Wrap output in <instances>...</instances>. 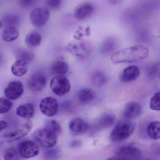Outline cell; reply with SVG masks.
<instances>
[{"label":"cell","mask_w":160,"mask_h":160,"mask_svg":"<svg viewBox=\"0 0 160 160\" xmlns=\"http://www.w3.org/2000/svg\"><path fill=\"white\" fill-rule=\"evenodd\" d=\"M50 12L46 7H37L32 10L30 14V20L32 25L37 28L43 27L48 21Z\"/></svg>","instance_id":"5"},{"label":"cell","mask_w":160,"mask_h":160,"mask_svg":"<svg viewBox=\"0 0 160 160\" xmlns=\"http://www.w3.org/2000/svg\"><path fill=\"white\" fill-rule=\"evenodd\" d=\"M69 128L72 134L78 135L86 132L88 130V125L84 120L77 118L70 121Z\"/></svg>","instance_id":"16"},{"label":"cell","mask_w":160,"mask_h":160,"mask_svg":"<svg viewBox=\"0 0 160 160\" xmlns=\"http://www.w3.org/2000/svg\"><path fill=\"white\" fill-rule=\"evenodd\" d=\"M116 154L130 160H139L141 157L140 151L138 148L132 146H124L119 148Z\"/></svg>","instance_id":"14"},{"label":"cell","mask_w":160,"mask_h":160,"mask_svg":"<svg viewBox=\"0 0 160 160\" xmlns=\"http://www.w3.org/2000/svg\"><path fill=\"white\" fill-rule=\"evenodd\" d=\"M117 47L118 41L116 39L112 37H108L102 42L100 46V52L102 55H109L114 52Z\"/></svg>","instance_id":"18"},{"label":"cell","mask_w":160,"mask_h":160,"mask_svg":"<svg viewBox=\"0 0 160 160\" xmlns=\"http://www.w3.org/2000/svg\"><path fill=\"white\" fill-rule=\"evenodd\" d=\"M133 123L128 120H123L119 122L111 131L110 139L113 142H120L129 138L134 131Z\"/></svg>","instance_id":"2"},{"label":"cell","mask_w":160,"mask_h":160,"mask_svg":"<svg viewBox=\"0 0 160 160\" xmlns=\"http://www.w3.org/2000/svg\"><path fill=\"white\" fill-rule=\"evenodd\" d=\"M16 55L17 60L23 61L28 63L32 61L34 58V54L33 52L24 49L18 50Z\"/></svg>","instance_id":"28"},{"label":"cell","mask_w":160,"mask_h":160,"mask_svg":"<svg viewBox=\"0 0 160 160\" xmlns=\"http://www.w3.org/2000/svg\"><path fill=\"white\" fill-rule=\"evenodd\" d=\"M19 5L23 8H27L31 6L34 1L32 0H21L18 2Z\"/></svg>","instance_id":"35"},{"label":"cell","mask_w":160,"mask_h":160,"mask_svg":"<svg viewBox=\"0 0 160 160\" xmlns=\"http://www.w3.org/2000/svg\"><path fill=\"white\" fill-rule=\"evenodd\" d=\"M109 2L110 3L113 4H117L121 2V1H117V0H111V1H109Z\"/></svg>","instance_id":"39"},{"label":"cell","mask_w":160,"mask_h":160,"mask_svg":"<svg viewBox=\"0 0 160 160\" xmlns=\"http://www.w3.org/2000/svg\"><path fill=\"white\" fill-rule=\"evenodd\" d=\"M106 160H130L124 157H122V156H118V155H115V156H111L107 158Z\"/></svg>","instance_id":"36"},{"label":"cell","mask_w":160,"mask_h":160,"mask_svg":"<svg viewBox=\"0 0 160 160\" xmlns=\"http://www.w3.org/2000/svg\"><path fill=\"white\" fill-rule=\"evenodd\" d=\"M116 117L110 113H105L102 115L98 121V124L102 128H108L111 127L115 123Z\"/></svg>","instance_id":"25"},{"label":"cell","mask_w":160,"mask_h":160,"mask_svg":"<svg viewBox=\"0 0 160 160\" xmlns=\"http://www.w3.org/2000/svg\"><path fill=\"white\" fill-rule=\"evenodd\" d=\"M33 138L42 147L50 148L57 144V136L53 132L44 128L34 132Z\"/></svg>","instance_id":"4"},{"label":"cell","mask_w":160,"mask_h":160,"mask_svg":"<svg viewBox=\"0 0 160 160\" xmlns=\"http://www.w3.org/2000/svg\"><path fill=\"white\" fill-rule=\"evenodd\" d=\"M25 43L28 47L34 48L41 44L42 37L40 33L36 32H32L27 34L25 38Z\"/></svg>","instance_id":"24"},{"label":"cell","mask_w":160,"mask_h":160,"mask_svg":"<svg viewBox=\"0 0 160 160\" xmlns=\"http://www.w3.org/2000/svg\"><path fill=\"white\" fill-rule=\"evenodd\" d=\"M80 145H81V143L79 140H74L71 143V147H73V148H77V147H79Z\"/></svg>","instance_id":"38"},{"label":"cell","mask_w":160,"mask_h":160,"mask_svg":"<svg viewBox=\"0 0 160 160\" xmlns=\"http://www.w3.org/2000/svg\"><path fill=\"white\" fill-rule=\"evenodd\" d=\"M40 109L41 112L45 116L52 117L56 116L58 111V101L53 97H47L40 102Z\"/></svg>","instance_id":"8"},{"label":"cell","mask_w":160,"mask_h":160,"mask_svg":"<svg viewBox=\"0 0 160 160\" xmlns=\"http://www.w3.org/2000/svg\"><path fill=\"white\" fill-rule=\"evenodd\" d=\"M149 56V50L142 45L132 46L116 51L111 56L114 63H131L147 58Z\"/></svg>","instance_id":"1"},{"label":"cell","mask_w":160,"mask_h":160,"mask_svg":"<svg viewBox=\"0 0 160 160\" xmlns=\"http://www.w3.org/2000/svg\"><path fill=\"white\" fill-rule=\"evenodd\" d=\"M22 158L18 149L13 147L7 148L3 153L4 160H22Z\"/></svg>","instance_id":"29"},{"label":"cell","mask_w":160,"mask_h":160,"mask_svg":"<svg viewBox=\"0 0 160 160\" xmlns=\"http://www.w3.org/2000/svg\"><path fill=\"white\" fill-rule=\"evenodd\" d=\"M16 113L21 118L26 119L31 118L34 115V106L31 103L20 105L17 108Z\"/></svg>","instance_id":"21"},{"label":"cell","mask_w":160,"mask_h":160,"mask_svg":"<svg viewBox=\"0 0 160 160\" xmlns=\"http://www.w3.org/2000/svg\"><path fill=\"white\" fill-rule=\"evenodd\" d=\"M150 108L154 111H160V92H156L152 96L150 101Z\"/></svg>","instance_id":"31"},{"label":"cell","mask_w":160,"mask_h":160,"mask_svg":"<svg viewBox=\"0 0 160 160\" xmlns=\"http://www.w3.org/2000/svg\"><path fill=\"white\" fill-rule=\"evenodd\" d=\"M12 106V102L7 98H0V113L5 114L11 110Z\"/></svg>","instance_id":"32"},{"label":"cell","mask_w":160,"mask_h":160,"mask_svg":"<svg viewBox=\"0 0 160 160\" xmlns=\"http://www.w3.org/2000/svg\"><path fill=\"white\" fill-rule=\"evenodd\" d=\"M68 63L63 60H58L54 62L51 66V72L56 75H64L69 71Z\"/></svg>","instance_id":"23"},{"label":"cell","mask_w":160,"mask_h":160,"mask_svg":"<svg viewBox=\"0 0 160 160\" xmlns=\"http://www.w3.org/2000/svg\"><path fill=\"white\" fill-rule=\"evenodd\" d=\"M45 128L53 132L57 136H58L61 133L62 128L60 124L54 120H49L46 122Z\"/></svg>","instance_id":"30"},{"label":"cell","mask_w":160,"mask_h":160,"mask_svg":"<svg viewBox=\"0 0 160 160\" xmlns=\"http://www.w3.org/2000/svg\"></svg>","instance_id":"41"},{"label":"cell","mask_w":160,"mask_h":160,"mask_svg":"<svg viewBox=\"0 0 160 160\" xmlns=\"http://www.w3.org/2000/svg\"></svg>","instance_id":"40"},{"label":"cell","mask_w":160,"mask_h":160,"mask_svg":"<svg viewBox=\"0 0 160 160\" xmlns=\"http://www.w3.org/2000/svg\"><path fill=\"white\" fill-rule=\"evenodd\" d=\"M20 21L19 16L14 14H8L4 16L1 20V27L5 28L8 26H17Z\"/></svg>","instance_id":"27"},{"label":"cell","mask_w":160,"mask_h":160,"mask_svg":"<svg viewBox=\"0 0 160 160\" xmlns=\"http://www.w3.org/2000/svg\"><path fill=\"white\" fill-rule=\"evenodd\" d=\"M24 86L19 81H11L4 90V94L7 99L15 100L19 98L24 92Z\"/></svg>","instance_id":"10"},{"label":"cell","mask_w":160,"mask_h":160,"mask_svg":"<svg viewBox=\"0 0 160 160\" xmlns=\"http://www.w3.org/2000/svg\"><path fill=\"white\" fill-rule=\"evenodd\" d=\"M142 108L140 104L135 101H131L125 104L122 110V115L128 119L137 118L141 115Z\"/></svg>","instance_id":"11"},{"label":"cell","mask_w":160,"mask_h":160,"mask_svg":"<svg viewBox=\"0 0 160 160\" xmlns=\"http://www.w3.org/2000/svg\"><path fill=\"white\" fill-rule=\"evenodd\" d=\"M148 135L152 140L160 139V122L153 121L148 127Z\"/></svg>","instance_id":"26"},{"label":"cell","mask_w":160,"mask_h":160,"mask_svg":"<svg viewBox=\"0 0 160 160\" xmlns=\"http://www.w3.org/2000/svg\"><path fill=\"white\" fill-rule=\"evenodd\" d=\"M60 152L58 149L50 148L45 152V158L48 160H57L60 156Z\"/></svg>","instance_id":"33"},{"label":"cell","mask_w":160,"mask_h":160,"mask_svg":"<svg viewBox=\"0 0 160 160\" xmlns=\"http://www.w3.org/2000/svg\"><path fill=\"white\" fill-rule=\"evenodd\" d=\"M66 48L72 55L81 58H86L90 53L88 46L83 42L70 43Z\"/></svg>","instance_id":"12"},{"label":"cell","mask_w":160,"mask_h":160,"mask_svg":"<svg viewBox=\"0 0 160 160\" xmlns=\"http://www.w3.org/2000/svg\"><path fill=\"white\" fill-rule=\"evenodd\" d=\"M77 97L80 103L86 104L90 103L93 101L95 98V94L92 90L85 88L78 91Z\"/></svg>","instance_id":"22"},{"label":"cell","mask_w":160,"mask_h":160,"mask_svg":"<svg viewBox=\"0 0 160 160\" xmlns=\"http://www.w3.org/2000/svg\"><path fill=\"white\" fill-rule=\"evenodd\" d=\"M18 149L22 158L27 159L35 157L40 152L38 144L34 141L29 140L20 143Z\"/></svg>","instance_id":"9"},{"label":"cell","mask_w":160,"mask_h":160,"mask_svg":"<svg viewBox=\"0 0 160 160\" xmlns=\"http://www.w3.org/2000/svg\"><path fill=\"white\" fill-rule=\"evenodd\" d=\"M28 69V63L23 61L17 60L12 65L11 71L15 76L20 77L27 73Z\"/></svg>","instance_id":"20"},{"label":"cell","mask_w":160,"mask_h":160,"mask_svg":"<svg viewBox=\"0 0 160 160\" xmlns=\"http://www.w3.org/2000/svg\"><path fill=\"white\" fill-rule=\"evenodd\" d=\"M47 77L40 71L34 72L28 79L27 86L31 91L39 92L42 91L46 86Z\"/></svg>","instance_id":"6"},{"label":"cell","mask_w":160,"mask_h":160,"mask_svg":"<svg viewBox=\"0 0 160 160\" xmlns=\"http://www.w3.org/2000/svg\"><path fill=\"white\" fill-rule=\"evenodd\" d=\"M94 12V7L91 3L85 2L79 4L74 11V16L77 20H83L90 17Z\"/></svg>","instance_id":"13"},{"label":"cell","mask_w":160,"mask_h":160,"mask_svg":"<svg viewBox=\"0 0 160 160\" xmlns=\"http://www.w3.org/2000/svg\"><path fill=\"white\" fill-rule=\"evenodd\" d=\"M50 87L52 91L58 96L66 95L71 90V83L64 75H56L50 80Z\"/></svg>","instance_id":"3"},{"label":"cell","mask_w":160,"mask_h":160,"mask_svg":"<svg viewBox=\"0 0 160 160\" xmlns=\"http://www.w3.org/2000/svg\"><path fill=\"white\" fill-rule=\"evenodd\" d=\"M32 126V122L30 120L28 121L18 129L5 133L2 136V138L5 142H11L16 141L27 135L31 130Z\"/></svg>","instance_id":"7"},{"label":"cell","mask_w":160,"mask_h":160,"mask_svg":"<svg viewBox=\"0 0 160 160\" xmlns=\"http://www.w3.org/2000/svg\"><path fill=\"white\" fill-rule=\"evenodd\" d=\"M19 35V29L17 26H8L3 28L2 34V40L5 42H11L17 39Z\"/></svg>","instance_id":"19"},{"label":"cell","mask_w":160,"mask_h":160,"mask_svg":"<svg viewBox=\"0 0 160 160\" xmlns=\"http://www.w3.org/2000/svg\"><path fill=\"white\" fill-rule=\"evenodd\" d=\"M8 126V122L5 120L0 121V131L2 132Z\"/></svg>","instance_id":"37"},{"label":"cell","mask_w":160,"mask_h":160,"mask_svg":"<svg viewBox=\"0 0 160 160\" xmlns=\"http://www.w3.org/2000/svg\"><path fill=\"white\" fill-rule=\"evenodd\" d=\"M47 6L51 10H57L61 6L62 1L61 0H47L45 2Z\"/></svg>","instance_id":"34"},{"label":"cell","mask_w":160,"mask_h":160,"mask_svg":"<svg viewBox=\"0 0 160 160\" xmlns=\"http://www.w3.org/2000/svg\"><path fill=\"white\" fill-rule=\"evenodd\" d=\"M89 79L92 85L97 88H101L107 83L108 78L105 73L102 71L96 70L91 73Z\"/></svg>","instance_id":"17"},{"label":"cell","mask_w":160,"mask_h":160,"mask_svg":"<svg viewBox=\"0 0 160 160\" xmlns=\"http://www.w3.org/2000/svg\"><path fill=\"white\" fill-rule=\"evenodd\" d=\"M139 70L138 66L131 65L123 69L119 75L120 81L125 83L132 82L138 78Z\"/></svg>","instance_id":"15"}]
</instances>
